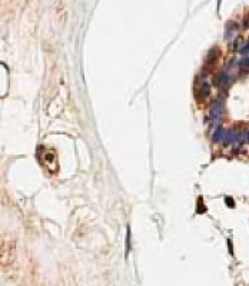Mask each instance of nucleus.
I'll return each mask as SVG.
<instances>
[{"label":"nucleus","mask_w":249,"mask_h":286,"mask_svg":"<svg viewBox=\"0 0 249 286\" xmlns=\"http://www.w3.org/2000/svg\"><path fill=\"white\" fill-rule=\"evenodd\" d=\"M222 113H224V102H222L220 97H218L214 102L212 107H210V119H212V122H219Z\"/></svg>","instance_id":"1"},{"label":"nucleus","mask_w":249,"mask_h":286,"mask_svg":"<svg viewBox=\"0 0 249 286\" xmlns=\"http://www.w3.org/2000/svg\"><path fill=\"white\" fill-rule=\"evenodd\" d=\"M215 85L218 86V87H220V89H225V87H228L230 83H232V76L229 75L228 72H219L218 75L215 76Z\"/></svg>","instance_id":"2"},{"label":"nucleus","mask_w":249,"mask_h":286,"mask_svg":"<svg viewBox=\"0 0 249 286\" xmlns=\"http://www.w3.org/2000/svg\"><path fill=\"white\" fill-rule=\"evenodd\" d=\"M209 95H210V85L204 79L202 85H200V87H199V90L196 92V96H198L199 100H204V99H206Z\"/></svg>","instance_id":"3"},{"label":"nucleus","mask_w":249,"mask_h":286,"mask_svg":"<svg viewBox=\"0 0 249 286\" xmlns=\"http://www.w3.org/2000/svg\"><path fill=\"white\" fill-rule=\"evenodd\" d=\"M225 202H226V205H228L229 207H234V206H235L234 199H232V197H229V196H226V197H225Z\"/></svg>","instance_id":"4"},{"label":"nucleus","mask_w":249,"mask_h":286,"mask_svg":"<svg viewBox=\"0 0 249 286\" xmlns=\"http://www.w3.org/2000/svg\"><path fill=\"white\" fill-rule=\"evenodd\" d=\"M228 246H229V252H230V255H234V249H232V242L228 241Z\"/></svg>","instance_id":"5"}]
</instances>
